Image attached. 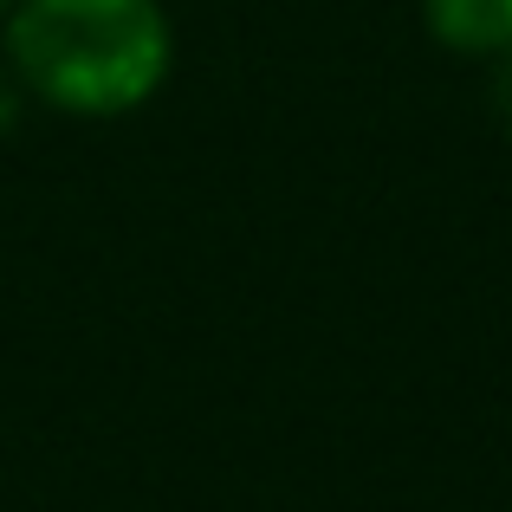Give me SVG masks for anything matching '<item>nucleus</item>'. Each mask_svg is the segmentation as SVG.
I'll list each match as a JSON object with an SVG mask.
<instances>
[{"label":"nucleus","instance_id":"f257e3e1","mask_svg":"<svg viewBox=\"0 0 512 512\" xmlns=\"http://www.w3.org/2000/svg\"><path fill=\"white\" fill-rule=\"evenodd\" d=\"M7 72L65 117H130L169 85L175 26L163 0H13Z\"/></svg>","mask_w":512,"mask_h":512},{"label":"nucleus","instance_id":"f03ea898","mask_svg":"<svg viewBox=\"0 0 512 512\" xmlns=\"http://www.w3.org/2000/svg\"><path fill=\"white\" fill-rule=\"evenodd\" d=\"M422 26L441 52H461V59L512 52V0H422Z\"/></svg>","mask_w":512,"mask_h":512},{"label":"nucleus","instance_id":"7ed1b4c3","mask_svg":"<svg viewBox=\"0 0 512 512\" xmlns=\"http://www.w3.org/2000/svg\"><path fill=\"white\" fill-rule=\"evenodd\" d=\"M493 117H500V130L512 137V52L493 59Z\"/></svg>","mask_w":512,"mask_h":512},{"label":"nucleus","instance_id":"20e7f679","mask_svg":"<svg viewBox=\"0 0 512 512\" xmlns=\"http://www.w3.org/2000/svg\"><path fill=\"white\" fill-rule=\"evenodd\" d=\"M20 111H26V91H20V78H13V72H0V137H7V130L20 124Z\"/></svg>","mask_w":512,"mask_h":512},{"label":"nucleus","instance_id":"39448f33","mask_svg":"<svg viewBox=\"0 0 512 512\" xmlns=\"http://www.w3.org/2000/svg\"><path fill=\"white\" fill-rule=\"evenodd\" d=\"M7 13H13V0H0V20H7Z\"/></svg>","mask_w":512,"mask_h":512}]
</instances>
